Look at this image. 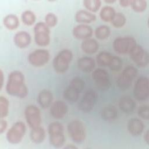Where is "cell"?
<instances>
[{"instance_id": "cell-1", "label": "cell", "mask_w": 149, "mask_h": 149, "mask_svg": "<svg viewBox=\"0 0 149 149\" xmlns=\"http://www.w3.org/2000/svg\"><path fill=\"white\" fill-rule=\"evenodd\" d=\"M6 91L9 95L20 98H24L27 95L28 88L25 84L24 74L20 71L14 70L9 74Z\"/></svg>"}, {"instance_id": "cell-19", "label": "cell", "mask_w": 149, "mask_h": 149, "mask_svg": "<svg viewBox=\"0 0 149 149\" xmlns=\"http://www.w3.org/2000/svg\"><path fill=\"white\" fill-rule=\"evenodd\" d=\"M31 38L30 34L26 31H19L17 32L13 37L15 45L19 48H25L29 45Z\"/></svg>"}, {"instance_id": "cell-25", "label": "cell", "mask_w": 149, "mask_h": 149, "mask_svg": "<svg viewBox=\"0 0 149 149\" xmlns=\"http://www.w3.org/2000/svg\"><path fill=\"white\" fill-rule=\"evenodd\" d=\"M31 141L35 144H40L43 142L45 137V131L41 126L31 129L30 133Z\"/></svg>"}, {"instance_id": "cell-37", "label": "cell", "mask_w": 149, "mask_h": 149, "mask_svg": "<svg viewBox=\"0 0 149 149\" xmlns=\"http://www.w3.org/2000/svg\"><path fill=\"white\" fill-rule=\"evenodd\" d=\"M58 23L57 16L52 12L48 13L45 16V23L49 27H53L56 25Z\"/></svg>"}, {"instance_id": "cell-10", "label": "cell", "mask_w": 149, "mask_h": 149, "mask_svg": "<svg viewBox=\"0 0 149 149\" xmlns=\"http://www.w3.org/2000/svg\"><path fill=\"white\" fill-rule=\"evenodd\" d=\"M133 94L135 98L139 101H144L148 99L149 96V81L147 77L141 76L136 80Z\"/></svg>"}, {"instance_id": "cell-44", "label": "cell", "mask_w": 149, "mask_h": 149, "mask_svg": "<svg viewBox=\"0 0 149 149\" xmlns=\"http://www.w3.org/2000/svg\"><path fill=\"white\" fill-rule=\"evenodd\" d=\"M115 2V0H105V2L108 3V4H111V3H113Z\"/></svg>"}, {"instance_id": "cell-42", "label": "cell", "mask_w": 149, "mask_h": 149, "mask_svg": "<svg viewBox=\"0 0 149 149\" xmlns=\"http://www.w3.org/2000/svg\"><path fill=\"white\" fill-rule=\"evenodd\" d=\"M144 139L145 141L146 142V143L148 144V142H149V132H148V130L146 132V133L144 134Z\"/></svg>"}, {"instance_id": "cell-27", "label": "cell", "mask_w": 149, "mask_h": 149, "mask_svg": "<svg viewBox=\"0 0 149 149\" xmlns=\"http://www.w3.org/2000/svg\"><path fill=\"white\" fill-rule=\"evenodd\" d=\"M3 23L7 29L13 30L16 29L19 26V20L16 15L9 14L3 18Z\"/></svg>"}, {"instance_id": "cell-15", "label": "cell", "mask_w": 149, "mask_h": 149, "mask_svg": "<svg viewBox=\"0 0 149 149\" xmlns=\"http://www.w3.org/2000/svg\"><path fill=\"white\" fill-rule=\"evenodd\" d=\"M92 79L101 90H107L111 86L108 73L103 69L98 68L94 70L92 72Z\"/></svg>"}, {"instance_id": "cell-26", "label": "cell", "mask_w": 149, "mask_h": 149, "mask_svg": "<svg viewBox=\"0 0 149 149\" xmlns=\"http://www.w3.org/2000/svg\"><path fill=\"white\" fill-rule=\"evenodd\" d=\"M118 116V110L113 105H108L103 108L101 112L102 118L106 121H113Z\"/></svg>"}, {"instance_id": "cell-5", "label": "cell", "mask_w": 149, "mask_h": 149, "mask_svg": "<svg viewBox=\"0 0 149 149\" xmlns=\"http://www.w3.org/2000/svg\"><path fill=\"white\" fill-rule=\"evenodd\" d=\"M68 132L70 139L76 143L83 142L86 136V129L81 121L78 119L71 120L67 126Z\"/></svg>"}, {"instance_id": "cell-43", "label": "cell", "mask_w": 149, "mask_h": 149, "mask_svg": "<svg viewBox=\"0 0 149 149\" xmlns=\"http://www.w3.org/2000/svg\"><path fill=\"white\" fill-rule=\"evenodd\" d=\"M65 148H68V149H74V148H77V147H76L75 146L73 145V144H70V145H68L66 146L65 147Z\"/></svg>"}, {"instance_id": "cell-8", "label": "cell", "mask_w": 149, "mask_h": 149, "mask_svg": "<svg viewBox=\"0 0 149 149\" xmlns=\"http://www.w3.org/2000/svg\"><path fill=\"white\" fill-rule=\"evenodd\" d=\"M136 40L130 36L119 37L113 41L112 46L114 51L119 54H129L136 45Z\"/></svg>"}, {"instance_id": "cell-20", "label": "cell", "mask_w": 149, "mask_h": 149, "mask_svg": "<svg viewBox=\"0 0 149 149\" xmlns=\"http://www.w3.org/2000/svg\"><path fill=\"white\" fill-rule=\"evenodd\" d=\"M119 107L124 113L130 114L134 112L136 103L131 97L125 95L120 97L119 101Z\"/></svg>"}, {"instance_id": "cell-21", "label": "cell", "mask_w": 149, "mask_h": 149, "mask_svg": "<svg viewBox=\"0 0 149 149\" xmlns=\"http://www.w3.org/2000/svg\"><path fill=\"white\" fill-rule=\"evenodd\" d=\"M52 93L51 91L47 89H44L40 91L37 96L38 104L43 109H46L49 107L52 103Z\"/></svg>"}, {"instance_id": "cell-13", "label": "cell", "mask_w": 149, "mask_h": 149, "mask_svg": "<svg viewBox=\"0 0 149 149\" xmlns=\"http://www.w3.org/2000/svg\"><path fill=\"white\" fill-rule=\"evenodd\" d=\"M129 54L131 59L139 67L144 68L148 65V54L141 45L136 44Z\"/></svg>"}, {"instance_id": "cell-36", "label": "cell", "mask_w": 149, "mask_h": 149, "mask_svg": "<svg viewBox=\"0 0 149 149\" xmlns=\"http://www.w3.org/2000/svg\"><path fill=\"white\" fill-rule=\"evenodd\" d=\"M109 68L113 71V72H117L121 69L122 67V59L118 57L113 56L112 61L109 65Z\"/></svg>"}, {"instance_id": "cell-39", "label": "cell", "mask_w": 149, "mask_h": 149, "mask_svg": "<svg viewBox=\"0 0 149 149\" xmlns=\"http://www.w3.org/2000/svg\"><path fill=\"white\" fill-rule=\"evenodd\" d=\"M7 127H8L7 122L3 119H1V120H0V133L2 134L3 132H5Z\"/></svg>"}, {"instance_id": "cell-18", "label": "cell", "mask_w": 149, "mask_h": 149, "mask_svg": "<svg viewBox=\"0 0 149 149\" xmlns=\"http://www.w3.org/2000/svg\"><path fill=\"white\" fill-rule=\"evenodd\" d=\"M144 128L143 122L136 118H131L127 123V130L129 133L134 137L140 136L143 132Z\"/></svg>"}, {"instance_id": "cell-17", "label": "cell", "mask_w": 149, "mask_h": 149, "mask_svg": "<svg viewBox=\"0 0 149 149\" xmlns=\"http://www.w3.org/2000/svg\"><path fill=\"white\" fill-rule=\"evenodd\" d=\"M72 34L75 38L84 40L92 36L93 29L87 24H79L73 29Z\"/></svg>"}, {"instance_id": "cell-29", "label": "cell", "mask_w": 149, "mask_h": 149, "mask_svg": "<svg viewBox=\"0 0 149 149\" xmlns=\"http://www.w3.org/2000/svg\"><path fill=\"white\" fill-rule=\"evenodd\" d=\"M113 56V55L108 52H101L96 56L97 63L99 66L103 67H108L112 61Z\"/></svg>"}, {"instance_id": "cell-2", "label": "cell", "mask_w": 149, "mask_h": 149, "mask_svg": "<svg viewBox=\"0 0 149 149\" xmlns=\"http://www.w3.org/2000/svg\"><path fill=\"white\" fill-rule=\"evenodd\" d=\"M49 143L55 148L61 147L65 143V137L64 129L62 123L58 122H53L49 124L48 127Z\"/></svg>"}, {"instance_id": "cell-14", "label": "cell", "mask_w": 149, "mask_h": 149, "mask_svg": "<svg viewBox=\"0 0 149 149\" xmlns=\"http://www.w3.org/2000/svg\"><path fill=\"white\" fill-rule=\"evenodd\" d=\"M97 93L92 90L85 92L78 103L79 109L84 113L90 112L94 108L97 100Z\"/></svg>"}, {"instance_id": "cell-30", "label": "cell", "mask_w": 149, "mask_h": 149, "mask_svg": "<svg viewBox=\"0 0 149 149\" xmlns=\"http://www.w3.org/2000/svg\"><path fill=\"white\" fill-rule=\"evenodd\" d=\"M111 33L110 28L107 25H101L95 30V36L97 38L103 40L107 38Z\"/></svg>"}, {"instance_id": "cell-11", "label": "cell", "mask_w": 149, "mask_h": 149, "mask_svg": "<svg viewBox=\"0 0 149 149\" xmlns=\"http://www.w3.org/2000/svg\"><path fill=\"white\" fill-rule=\"evenodd\" d=\"M26 120L31 129L37 127L41 125V114L40 109L34 105H29L24 109Z\"/></svg>"}, {"instance_id": "cell-23", "label": "cell", "mask_w": 149, "mask_h": 149, "mask_svg": "<svg viewBox=\"0 0 149 149\" xmlns=\"http://www.w3.org/2000/svg\"><path fill=\"white\" fill-rule=\"evenodd\" d=\"M75 19L78 23L86 24L95 21L96 16L89 11L81 9L76 13Z\"/></svg>"}, {"instance_id": "cell-3", "label": "cell", "mask_w": 149, "mask_h": 149, "mask_svg": "<svg viewBox=\"0 0 149 149\" xmlns=\"http://www.w3.org/2000/svg\"><path fill=\"white\" fill-rule=\"evenodd\" d=\"M73 58L72 51L68 49L61 50L54 58L52 66L55 72L59 73L66 72L69 68Z\"/></svg>"}, {"instance_id": "cell-33", "label": "cell", "mask_w": 149, "mask_h": 149, "mask_svg": "<svg viewBox=\"0 0 149 149\" xmlns=\"http://www.w3.org/2000/svg\"><path fill=\"white\" fill-rule=\"evenodd\" d=\"M126 22V17L123 13H116L111 23L113 27L116 28H120L125 24Z\"/></svg>"}, {"instance_id": "cell-24", "label": "cell", "mask_w": 149, "mask_h": 149, "mask_svg": "<svg viewBox=\"0 0 149 149\" xmlns=\"http://www.w3.org/2000/svg\"><path fill=\"white\" fill-rule=\"evenodd\" d=\"M81 48L86 54H93L98 51L99 44L95 39L89 38L83 40L81 44Z\"/></svg>"}, {"instance_id": "cell-41", "label": "cell", "mask_w": 149, "mask_h": 149, "mask_svg": "<svg viewBox=\"0 0 149 149\" xmlns=\"http://www.w3.org/2000/svg\"><path fill=\"white\" fill-rule=\"evenodd\" d=\"M3 81H4V76H3V72L2 69L0 70V88L1 89L2 88L3 85Z\"/></svg>"}, {"instance_id": "cell-22", "label": "cell", "mask_w": 149, "mask_h": 149, "mask_svg": "<svg viewBox=\"0 0 149 149\" xmlns=\"http://www.w3.org/2000/svg\"><path fill=\"white\" fill-rule=\"evenodd\" d=\"M95 65L94 59L89 56H84L79 58L77 61V66L79 69L86 73L91 72Z\"/></svg>"}, {"instance_id": "cell-16", "label": "cell", "mask_w": 149, "mask_h": 149, "mask_svg": "<svg viewBox=\"0 0 149 149\" xmlns=\"http://www.w3.org/2000/svg\"><path fill=\"white\" fill-rule=\"evenodd\" d=\"M67 104L63 101L57 100L52 103L49 108L51 116L56 119H60L65 117L68 112Z\"/></svg>"}, {"instance_id": "cell-12", "label": "cell", "mask_w": 149, "mask_h": 149, "mask_svg": "<svg viewBox=\"0 0 149 149\" xmlns=\"http://www.w3.org/2000/svg\"><path fill=\"white\" fill-rule=\"evenodd\" d=\"M50 58L48 50L45 49H37L30 53L27 59L30 65L34 67H41L46 65Z\"/></svg>"}, {"instance_id": "cell-6", "label": "cell", "mask_w": 149, "mask_h": 149, "mask_svg": "<svg viewBox=\"0 0 149 149\" xmlns=\"http://www.w3.org/2000/svg\"><path fill=\"white\" fill-rule=\"evenodd\" d=\"M137 74V69L133 66H127L120 73L116 80L117 86L122 90H127Z\"/></svg>"}, {"instance_id": "cell-38", "label": "cell", "mask_w": 149, "mask_h": 149, "mask_svg": "<svg viewBox=\"0 0 149 149\" xmlns=\"http://www.w3.org/2000/svg\"><path fill=\"white\" fill-rule=\"evenodd\" d=\"M138 115L144 120H148L149 119V107L147 105H141L137 111Z\"/></svg>"}, {"instance_id": "cell-4", "label": "cell", "mask_w": 149, "mask_h": 149, "mask_svg": "<svg viewBox=\"0 0 149 149\" xmlns=\"http://www.w3.org/2000/svg\"><path fill=\"white\" fill-rule=\"evenodd\" d=\"M84 85V81L82 79L78 77L73 78L65 89L63 97L69 102H76L79 99L80 93L83 90Z\"/></svg>"}, {"instance_id": "cell-31", "label": "cell", "mask_w": 149, "mask_h": 149, "mask_svg": "<svg viewBox=\"0 0 149 149\" xmlns=\"http://www.w3.org/2000/svg\"><path fill=\"white\" fill-rule=\"evenodd\" d=\"M22 22L26 26L33 25L36 20V16L34 13L30 10L24 11L21 15Z\"/></svg>"}, {"instance_id": "cell-28", "label": "cell", "mask_w": 149, "mask_h": 149, "mask_svg": "<svg viewBox=\"0 0 149 149\" xmlns=\"http://www.w3.org/2000/svg\"><path fill=\"white\" fill-rule=\"evenodd\" d=\"M116 12L114 8L107 5L102 7L100 12V17L105 22H111Z\"/></svg>"}, {"instance_id": "cell-9", "label": "cell", "mask_w": 149, "mask_h": 149, "mask_svg": "<svg viewBox=\"0 0 149 149\" xmlns=\"http://www.w3.org/2000/svg\"><path fill=\"white\" fill-rule=\"evenodd\" d=\"M26 125L24 122L18 121L15 122L7 131L6 138L7 141L12 144L21 142L26 133Z\"/></svg>"}, {"instance_id": "cell-32", "label": "cell", "mask_w": 149, "mask_h": 149, "mask_svg": "<svg viewBox=\"0 0 149 149\" xmlns=\"http://www.w3.org/2000/svg\"><path fill=\"white\" fill-rule=\"evenodd\" d=\"M84 7L91 12L98 11L101 5V1L100 0H85L83 1Z\"/></svg>"}, {"instance_id": "cell-7", "label": "cell", "mask_w": 149, "mask_h": 149, "mask_svg": "<svg viewBox=\"0 0 149 149\" xmlns=\"http://www.w3.org/2000/svg\"><path fill=\"white\" fill-rule=\"evenodd\" d=\"M34 40L37 45L41 47L48 45L51 40L49 27L44 23L39 22L34 27Z\"/></svg>"}, {"instance_id": "cell-40", "label": "cell", "mask_w": 149, "mask_h": 149, "mask_svg": "<svg viewBox=\"0 0 149 149\" xmlns=\"http://www.w3.org/2000/svg\"><path fill=\"white\" fill-rule=\"evenodd\" d=\"M131 1L130 0H120L119 4L122 7H127L130 6Z\"/></svg>"}, {"instance_id": "cell-34", "label": "cell", "mask_w": 149, "mask_h": 149, "mask_svg": "<svg viewBox=\"0 0 149 149\" xmlns=\"http://www.w3.org/2000/svg\"><path fill=\"white\" fill-rule=\"evenodd\" d=\"M9 102L8 100L3 97H0V117L1 119H3L8 115L9 113Z\"/></svg>"}, {"instance_id": "cell-35", "label": "cell", "mask_w": 149, "mask_h": 149, "mask_svg": "<svg viewBox=\"0 0 149 149\" xmlns=\"http://www.w3.org/2000/svg\"><path fill=\"white\" fill-rule=\"evenodd\" d=\"M147 3L145 0H133L131 1L130 6L132 9L138 13L144 12L147 8Z\"/></svg>"}]
</instances>
